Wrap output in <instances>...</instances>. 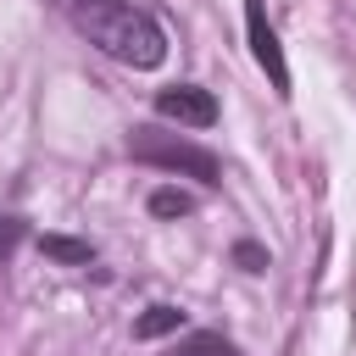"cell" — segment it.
I'll use <instances>...</instances> for the list:
<instances>
[{"mask_svg": "<svg viewBox=\"0 0 356 356\" xmlns=\"http://www.w3.org/2000/svg\"><path fill=\"white\" fill-rule=\"evenodd\" d=\"M67 28L117 67L156 72L167 61V28L139 0H67Z\"/></svg>", "mask_w": 356, "mask_h": 356, "instance_id": "cell-1", "label": "cell"}, {"mask_svg": "<svg viewBox=\"0 0 356 356\" xmlns=\"http://www.w3.org/2000/svg\"><path fill=\"white\" fill-rule=\"evenodd\" d=\"M128 156L145 161V167H161V172H178V178H195V184H222V161L217 150L184 139V134H167V128H134L128 134Z\"/></svg>", "mask_w": 356, "mask_h": 356, "instance_id": "cell-2", "label": "cell"}, {"mask_svg": "<svg viewBox=\"0 0 356 356\" xmlns=\"http://www.w3.org/2000/svg\"><path fill=\"white\" fill-rule=\"evenodd\" d=\"M245 44H250L256 67L267 72L273 95L289 100V95H295V78H289V56H284V44H278V28H273V17H267V0H245Z\"/></svg>", "mask_w": 356, "mask_h": 356, "instance_id": "cell-3", "label": "cell"}, {"mask_svg": "<svg viewBox=\"0 0 356 356\" xmlns=\"http://www.w3.org/2000/svg\"><path fill=\"white\" fill-rule=\"evenodd\" d=\"M150 111L161 122H178V128H211L222 117V106L206 83H167V89L150 95Z\"/></svg>", "mask_w": 356, "mask_h": 356, "instance_id": "cell-4", "label": "cell"}, {"mask_svg": "<svg viewBox=\"0 0 356 356\" xmlns=\"http://www.w3.org/2000/svg\"><path fill=\"white\" fill-rule=\"evenodd\" d=\"M161 356H239V345L222 328H184L161 345Z\"/></svg>", "mask_w": 356, "mask_h": 356, "instance_id": "cell-5", "label": "cell"}, {"mask_svg": "<svg viewBox=\"0 0 356 356\" xmlns=\"http://www.w3.org/2000/svg\"><path fill=\"white\" fill-rule=\"evenodd\" d=\"M184 328H189V312L172 306V300H156V306H145V312L134 317V339H172V334H184Z\"/></svg>", "mask_w": 356, "mask_h": 356, "instance_id": "cell-6", "label": "cell"}, {"mask_svg": "<svg viewBox=\"0 0 356 356\" xmlns=\"http://www.w3.org/2000/svg\"><path fill=\"white\" fill-rule=\"evenodd\" d=\"M33 245H39V256H50V261H61V267H89V261L100 256L89 239H72V234H33Z\"/></svg>", "mask_w": 356, "mask_h": 356, "instance_id": "cell-7", "label": "cell"}, {"mask_svg": "<svg viewBox=\"0 0 356 356\" xmlns=\"http://www.w3.org/2000/svg\"><path fill=\"white\" fill-rule=\"evenodd\" d=\"M145 206H150V217H161V222H178V217H195V195H189V189H178V184H156Z\"/></svg>", "mask_w": 356, "mask_h": 356, "instance_id": "cell-8", "label": "cell"}, {"mask_svg": "<svg viewBox=\"0 0 356 356\" xmlns=\"http://www.w3.org/2000/svg\"><path fill=\"white\" fill-rule=\"evenodd\" d=\"M33 239V222L22 211H0V267H11V256Z\"/></svg>", "mask_w": 356, "mask_h": 356, "instance_id": "cell-9", "label": "cell"}, {"mask_svg": "<svg viewBox=\"0 0 356 356\" xmlns=\"http://www.w3.org/2000/svg\"><path fill=\"white\" fill-rule=\"evenodd\" d=\"M228 261H234L239 273H267V267H273V256H267V245H256V239H234V250H228Z\"/></svg>", "mask_w": 356, "mask_h": 356, "instance_id": "cell-10", "label": "cell"}]
</instances>
